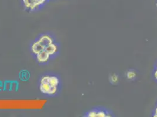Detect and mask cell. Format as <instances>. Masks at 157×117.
<instances>
[{
	"label": "cell",
	"mask_w": 157,
	"mask_h": 117,
	"mask_svg": "<svg viewBox=\"0 0 157 117\" xmlns=\"http://www.w3.org/2000/svg\"><path fill=\"white\" fill-rule=\"evenodd\" d=\"M59 84V80L56 76H44L41 80L39 90L43 94L53 95L57 93Z\"/></svg>",
	"instance_id": "6da1fadb"
},
{
	"label": "cell",
	"mask_w": 157,
	"mask_h": 117,
	"mask_svg": "<svg viewBox=\"0 0 157 117\" xmlns=\"http://www.w3.org/2000/svg\"><path fill=\"white\" fill-rule=\"evenodd\" d=\"M53 43L52 39L48 35H44L42 36L38 40L33 43L31 46V50L36 55L44 51L45 49Z\"/></svg>",
	"instance_id": "7a4b0ae2"
},
{
	"label": "cell",
	"mask_w": 157,
	"mask_h": 117,
	"mask_svg": "<svg viewBox=\"0 0 157 117\" xmlns=\"http://www.w3.org/2000/svg\"><path fill=\"white\" fill-rule=\"evenodd\" d=\"M22 1L27 9L33 11L45 3L47 0H22Z\"/></svg>",
	"instance_id": "3957f363"
},
{
	"label": "cell",
	"mask_w": 157,
	"mask_h": 117,
	"mask_svg": "<svg viewBox=\"0 0 157 117\" xmlns=\"http://www.w3.org/2000/svg\"><path fill=\"white\" fill-rule=\"evenodd\" d=\"M19 84L17 81H11L7 80L4 82V91H17L18 90Z\"/></svg>",
	"instance_id": "277c9868"
},
{
	"label": "cell",
	"mask_w": 157,
	"mask_h": 117,
	"mask_svg": "<svg viewBox=\"0 0 157 117\" xmlns=\"http://www.w3.org/2000/svg\"><path fill=\"white\" fill-rule=\"evenodd\" d=\"M50 55L47 51H43L37 55V59L39 63H47L49 59Z\"/></svg>",
	"instance_id": "5b68a950"
},
{
	"label": "cell",
	"mask_w": 157,
	"mask_h": 117,
	"mask_svg": "<svg viewBox=\"0 0 157 117\" xmlns=\"http://www.w3.org/2000/svg\"><path fill=\"white\" fill-rule=\"evenodd\" d=\"M30 78V73L27 70H21L19 73V79L23 81H28Z\"/></svg>",
	"instance_id": "8992f818"
},
{
	"label": "cell",
	"mask_w": 157,
	"mask_h": 117,
	"mask_svg": "<svg viewBox=\"0 0 157 117\" xmlns=\"http://www.w3.org/2000/svg\"><path fill=\"white\" fill-rule=\"evenodd\" d=\"M109 114L107 112L104 111L103 110H99L97 111V117H107V116H110Z\"/></svg>",
	"instance_id": "52a82bcc"
},
{
	"label": "cell",
	"mask_w": 157,
	"mask_h": 117,
	"mask_svg": "<svg viewBox=\"0 0 157 117\" xmlns=\"http://www.w3.org/2000/svg\"><path fill=\"white\" fill-rule=\"evenodd\" d=\"M127 77L128 79H130V80H132L133 79L135 78L136 77V73L134 71H130L128 72H127Z\"/></svg>",
	"instance_id": "ba28073f"
},
{
	"label": "cell",
	"mask_w": 157,
	"mask_h": 117,
	"mask_svg": "<svg viewBox=\"0 0 157 117\" xmlns=\"http://www.w3.org/2000/svg\"><path fill=\"white\" fill-rule=\"evenodd\" d=\"M97 110H92L91 111H90L87 114V116H89V117H97Z\"/></svg>",
	"instance_id": "9c48e42d"
},
{
	"label": "cell",
	"mask_w": 157,
	"mask_h": 117,
	"mask_svg": "<svg viewBox=\"0 0 157 117\" xmlns=\"http://www.w3.org/2000/svg\"><path fill=\"white\" fill-rule=\"evenodd\" d=\"M3 87H4V82L0 80V91L3 90Z\"/></svg>",
	"instance_id": "30bf717a"
},
{
	"label": "cell",
	"mask_w": 157,
	"mask_h": 117,
	"mask_svg": "<svg viewBox=\"0 0 157 117\" xmlns=\"http://www.w3.org/2000/svg\"><path fill=\"white\" fill-rule=\"evenodd\" d=\"M154 116H155V117H157V107H156V108H155V112H154Z\"/></svg>",
	"instance_id": "8fae6325"
},
{
	"label": "cell",
	"mask_w": 157,
	"mask_h": 117,
	"mask_svg": "<svg viewBox=\"0 0 157 117\" xmlns=\"http://www.w3.org/2000/svg\"><path fill=\"white\" fill-rule=\"evenodd\" d=\"M154 76H155V79L157 80V69H156V70L155 71V74H154Z\"/></svg>",
	"instance_id": "7c38bea8"
},
{
	"label": "cell",
	"mask_w": 157,
	"mask_h": 117,
	"mask_svg": "<svg viewBox=\"0 0 157 117\" xmlns=\"http://www.w3.org/2000/svg\"><path fill=\"white\" fill-rule=\"evenodd\" d=\"M156 69H157V65H156Z\"/></svg>",
	"instance_id": "4fadbf2b"
}]
</instances>
